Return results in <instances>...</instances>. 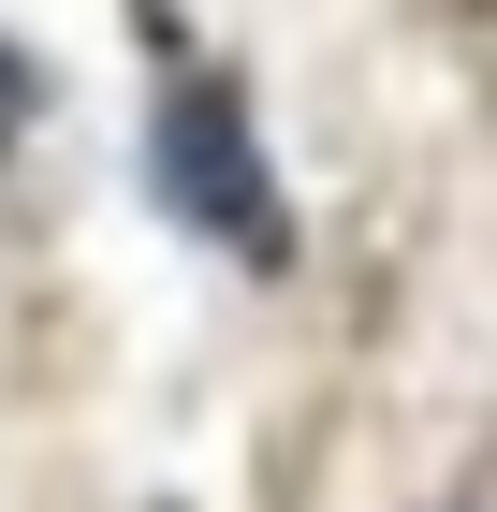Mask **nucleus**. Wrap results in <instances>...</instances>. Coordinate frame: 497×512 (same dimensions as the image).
Wrapping results in <instances>:
<instances>
[{
    "label": "nucleus",
    "mask_w": 497,
    "mask_h": 512,
    "mask_svg": "<svg viewBox=\"0 0 497 512\" xmlns=\"http://www.w3.org/2000/svg\"><path fill=\"white\" fill-rule=\"evenodd\" d=\"M147 161H161V205L191 220V235H220V249H249V264H278V191H264V161H249V118H234V88H161V132H147Z\"/></svg>",
    "instance_id": "obj_1"
}]
</instances>
